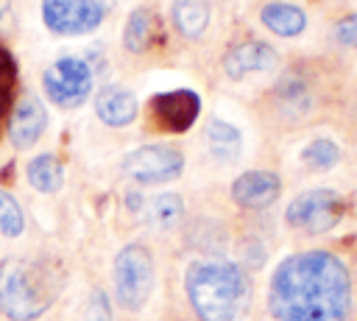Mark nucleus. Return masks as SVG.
<instances>
[{
  "label": "nucleus",
  "instance_id": "14",
  "mask_svg": "<svg viewBox=\"0 0 357 321\" xmlns=\"http://www.w3.org/2000/svg\"><path fill=\"white\" fill-rule=\"evenodd\" d=\"M259 20L276 36H298L307 28V14L293 3H268V6H262Z\"/></svg>",
  "mask_w": 357,
  "mask_h": 321
},
{
  "label": "nucleus",
  "instance_id": "16",
  "mask_svg": "<svg viewBox=\"0 0 357 321\" xmlns=\"http://www.w3.org/2000/svg\"><path fill=\"white\" fill-rule=\"evenodd\" d=\"M170 17L181 36L198 39L209 25V3L206 0H176L170 8Z\"/></svg>",
  "mask_w": 357,
  "mask_h": 321
},
{
  "label": "nucleus",
  "instance_id": "17",
  "mask_svg": "<svg viewBox=\"0 0 357 321\" xmlns=\"http://www.w3.org/2000/svg\"><path fill=\"white\" fill-rule=\"evenodd\" d=\"M206 145L218 162H237L240 148H243V137L231 123L215 117L206 123Z\"/></svg>",
  "mask_w": 357,
  "mask_h": 321
},
{
  "label": "nucleus",
  "instance_id": "6",
  "mask_svg": "<svg viewBox=\"0 0 357 321\" xmlns=\"http://www.w3.org/2000/svg\"><path fill=\"white\" fill-rule=\"evenodd\" d=\"M343 215V198L335 190H307L301 195H296L287 204V223L293 229L310 232V234H321L329 232Z\"/></svg>",
  "mask_w": 357,
  "mask_h": 321
},
{
  "label": "nucleus",
  "instance_id": "9",
  "mask_svg": "<svg viewBox=\"0 0 357 321\" xmlns=\"http://www.w3.org/2000/svg\"><path fill=\"white\" fill-rule=\"evenodd\" d=\"M198 109H201V100H198V95L190 92V89H173V92L156 95V98L151 100L153 120H156L165 131H187V128L195 123Z\"/></svg>",
  "mask_w": 357,
  "mask_h": 321
},
{
  "label": "nucleus",
  "instance_id": "8",
  "mask_svg": "<svg viewBox=\"0 0 357 321\" xmlns=\"http://www.w3.org/2000/svg\"><path fill=\"white\" fill-rule=\"evenodd\" d=\"M42 20L53 33H89L103 20L100 0H42Z\"/></svg>",
  "mask_w": 357,
  "mask_h": 321
},
{
  "label": "nucleus",
  "instance_id": "11",
  "mask_svg": "<svg viewBox=\"0 0 357 321\" xmlns=\"http://www.w3.org/2000/svg\"><path fill=\"white\" fill-rule=\"evenodd\" d=\"M279 193H282V181L271 170H245L231 184L234 201L245 209H265L279 198Z\"/></svg>",
  "mask_w": 357,
  "mask_h": 321
},
{
  "label": "nucleus",
  "instance_id": "4",
  "mask_svg": "<svg viewBox=\"0 0 357 321\" xmlns=\"http://www.w3.org/2000/svg\"><path fill=\"white\" fill-rule=\"evenodd\" d=\"M114 296L126 310H142L153 290V257L145 246L131 243L114 257Z\"/></svg>",
  "mask_w": 357,
  "mask_h": 321
},
{
  "label": "nucleus",
  "instance_id": "22",
  "mask_svg": "<svg viewBox=\"0 0 357 321\" xmlns=\"http://www.w3.org/2000/svg\"><path fill=\"white\" fill-rule=\"evenodd\" d=\"M332 36L337 45H346V47H357V14H346L335 22L332 28Z\"/></svg>",
  "mask_w": 357,
  "mask_h": 321
},
{
  "label": "nucleus",
  "instance_id": "13",
  "mask_svg": "<svg viewBox=\"0 0 357 321\" xmlns=\"http://www.w3.org/2000/svg\"><path fill=\"white\" fill-rule=\"evenodd\" d=\"M95 112L106 126H128L137 117V98L123 87H106L95 98Z\"/></svg>",
  "mask_w": 357,
  "mask_h": 321
},
{
  "label": "nucleus",
  "instance_id": "18",
  "mask_svg": "<svg viewBox=\"0 0 357 321\" xmlns=\"http://www.w3.org/2000/svg\"><path fill=\"white\" fill-rule=\"evenodd\" d=\"M156 33H159V20L153 17V11L151 8H134L126 20V28H123V45H126V50L139 53L153 42Z\"/></svg>",
  "mask_w": 357,
  "mask_h": 321
},
{
  "label": "nucleus",
  "instance_id": "10",
  "mask_svg": "<svg viewBox=\"0 0 357 321\" xmlns=\"http://www.w3.org/2000/svg\"><path fill=\"white\" fill-rule=\"evenodd\" d=\"M279 61V53L268 45V42H257V39H248V42H240L234 45L226 56H223V70L229 78H245L251 73H265L271 67H276Z\"/></svg>",
  "mask_w": 357,
  "mask_h": 321
},
{
  "label": "nucleus",
  "instance_id": "23",
  "mask_svg": "<svg viewBox=\"0 0 357 321\" xmlns=\"http://www.w3.org/2000/svg\"><path fill=\"white\" fill-rule=\"evenodd\" d=\"M86 321H112V307L103 290H92V296L86 299Z\"/></svg>",
  "mask_w": 357,
  "mask_h": 321
},
{
  "label": "nucleus",
  "instance_id": "12",
  "mask_svg": "<svg viewBox=\"0 0 357 321\" xmlns=\"http://www.w3.org/2000/svg\"><path fill=\"white\" fill-rule=\"evenodd\" d=\"M47 126V114H45V106L33 98V95H25L17 106H14V114L8 120V137L14 142V148H31L42 131Z\"/></svg>",
  "mask_w": 357,
  "mask_h": 321
},
{
  "label": "nucleus",
  "instance_id": "19",
  "mask_svg": "<svg viewBox=\"0 0 357 321\" xmlns=\"http://www.w3.org/2000/svg\"><path fill=\"white\" fill-rule=\"evenodd\" d=\"M28 181L39 190V193H56L64 181V167L53 154H39L28 162Z\"/></svg>",
  "mask_w": 357,
  "mask_h": 321
},
{
  "label": "nucleus",
  "instance_id": "20",
  "mask_svg": "<svg viewBox=\"0 0 357 321\" xmlns=\"http://www.w3.org/2000/svg\"><path fill=\"white\" fill-rule=\"evenodd\" d=\"M337 159H340V148L326 137H318V140L307 142L304 151H301V162L312 170H329V167L337 165Z\"/></svg>",
  "mask_w": 357,
  "mask_h": 321
},
{
  "label": "nucleus",
  "instance_id": "7",
  "mask_svg": "<svg viewBox=\"0 0 357 321\" xmlns=\"http://www.w3.org/2000/svg\"><path fill=\"white\" fill-rule=\"evenodd\" d=\"M123 170L139 184H159L184 170V156L173 145H142L123 159Z\"/></svg>",
  "mask_w": 357,
  "mask_h": 321
},
{
  "label": "nucleus",
  "instance_id": "2",
  "mask_svg": "<svg viewBox=\"0 0 357 321\" xmlns=\"http://www.w3.org/2000/svg\"><path fill=\"white\" fill-rule=\"evenodd\" d=\"M184 288L201 321H243L251 307V282L237 262H192L187 268Z\"/></svg>",
  "mask_w": 357,
  "mask_h": 321
},
{
  "label": "nucleus",
  "instance_id": "1",
  "mask_svg": "<svg viewBox=\"0 0 357 321\" xmlns=\"http://www.w3.org/2000/svg\"><path fill=\"white\" fill-rule=\"evenodd\" d=\"M268 304L276 321H346L351 310V276L332 251H298L271 276Z\"/></svg>",
  "mask_w": 357,
  "mask_h": 321
},
{
  "label": "nucleus",
  "instance_id": "25",
  "mask_svg": "<svg viewBox=\"0 0 357 321\" xmlns=\"http://www.w3.org/2000/svg\"><path fill=\"white\" fill-rule=\"evenodd\" d=\"M3 67H6V61H3V53H0V70H3Z\"/></svg>",
  "mask_w": 357,
  "mask_h": 321
},
{
  "label": "nucleus",
  "instance_id": "24",
  "mask_svg": "<svg viewBox=\"0 0 357 321\" xmlns=\"http://www.w3.org/2000/svg\"><path fill=\"white\" fill-rule=\"evenodd\" d=\"M11 11V0H0V20H6Z\"/></svg>",
  "mask_w": 357,
  "mask_h": 321
},
{
  "label": "nucleus",
  "instance_id": "21",
  "mask_svg": "<svg viewBox=\"0 0 357 321\" xmlns=\"http://www.w3.org/2000/svg\"><path fill=\"white\" fill-rule=\"evenodd\" d=\"M25 229V212L17 204V198L0 187V232L6 237H20Z\"/></svg>",
  "mask_w": 357,
  "mask_h": 321
},
{
  "label": "nucleus",
  "instance_id": "5",
  "mask_svg": "<svg viewBox=\"0 0 357 321\" xmlns=\"http://www.w3.org/2000/svg\"><path fill=\"white\" fill-rule=\"evenodd\" d=\"M45 95L64 109L81 106L92 92V70L78 56H61L42 73Z\"/></svg>",
  "mask_w": 357,
  "mask_h": 321
},
{
  "label": "nucleus",
  "instance_id": "15",
  "mask_svg": "<svg viewBox=\"0 0 357 321\" xmlns=\"http://www.w3.org/2000/svg\"><path fill=\"white\" fill-rule=\"evenodd\" d=\"M139 215L153 229H173L184 215V201L176 193H159V195L142 201Z\"/></svg>",
  "mask_w": 357,
  "mask_h": 321
},
{
  "label": "nucleus",
  "instance_id": "3",
  "mask_svg": "<svg viewBox=\"0 0 357 321\" xmlns=\"http://www.w3.org/2000/svg\"><path fill=\"white\" fill-rule=\"evenodd\" d=\"M64 271L50 260L6 257L0 262V313L11 321L39 318L59 296Z\"/></svg>",
  "mask_w": 357,
  "mask_h": 321
}]
</instances>
